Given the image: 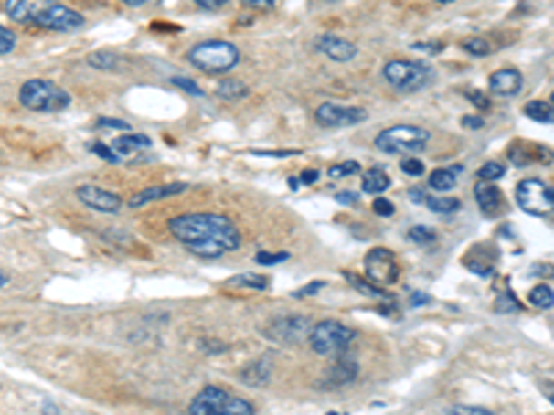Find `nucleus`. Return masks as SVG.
Segmentation results:
<instances>
[{
    "instance_id": "44",
    "label": "nucleus",
    "mask_w": 554,
    "mask_h": 415,
    "mask_svg": "<svg viewBox=\"0 0 554 415\" xmlns=\"http://www.w3.org/2000/svg\"><path fill=\"white\" fill-rule=\"evenodd\" d=\"M402 172L410 175V177H419V175H424V164L419 158H405L402 161Z\"/></svg>"
},
{
    "instance_id": "15",
    "label": "nucleus",
    "mask_w": 554,
    "mask_h": 415,
    "mask_svg": "<svg viewBox=\"0 0 554 415\" xmlns=\"http://www.w3.org/2000/svg\"><path fill=\"white\" fill-rule=\"evenodd\" d=\"M488 89L499 97H516L521 89H524V75L516 69V67H505V69H496L491 72L488 78Z\"/></svg>"
},
{
    "instance_id": "11",
    "label": "nucleus",
    "mask_w": 554,
    "mask_h": 415,
    "mask_svg": "<svg viewBox=\"0 0 554 415\" xmlns=\"http://www.w3.org/2000/svg\"><path fill=\"white\" fill-rule=\"evenodd\" d=\"M34 28L56 31V34H67V31H78V28H83V17H80L75 9L59 4V0H50V4L42 9V15L34 20Z\"/></svg>"
},
{
    "instance_id": "25",
    "label": "nucleus",
    "mask_w": 554,
    "mask_h": 415,
    "mask_svg": "<svg viewBox=\"0 0 554 415\" xmlns=\"http://www.w3.org/2000/svg\"><path fill=\"white\" fill-rule=\"evenodd\" d=\"M524 114L529 120L540 122V125H551V120H554V112H551V102L549 100H532V102H527Z\"/></svg>"
},
{
    "instance_id": "30",
    "label": "nucleus",
    "mask_w": 554,
    "mask_h": 415,
    "mask_svg": "<svg viewBox=\"0 0 554 415\" xmlns=\"http://www.w3.org/2000/svg\"><path fill=\"white\" fill-rule=\"evenodd\" d=\"M408 239H410L413 244L430 247V244H435V241H438V233H435L432 228H427V225H413V228L408 230Z\"/></svg>"
},
{
    "instance_id": "21",
    "label": "nucleus",
    "mask_w": 554,
    "mask_h": 415,
    "mask_svg": "<svg viewBox=\"0 0 554 415\" xmlns=\"http://www.w3.org/2000/svg\"><path fill=\"white\" fill-rule=\"evenodd\" d=\"M460 172H463V166H460V164H454V166H443V169H435V172L430 175V188H432V191H441V194L452 191V188L457 186Z\"/></svg>"
},
{
    "instance_id": "5",
    "label": "nucleus",
    "mask_w": 554,
    "mask_h": 415,
    "mask_svg": "<svg viewBox=\"0 0 554 415\" xmlns=\"http://www.w3.org/2000/svg\"><path fill=\"white\" fill-rule=\"evenodd\" d=\"M383 78H386V83L394 86L397 91H419V89H424V86L435 78V72H432L424 61L394 59V61H386Z\"/></svg>"
},
{
    "instance_id": "26",
    "label": "nucleus",
    "mask_w": 554,
    "mask_h": 415,
    "mask_svg": "<svg viewBox=\"0 0 554 415\" xmlns=\"http://www.w3.org/2000/svg\"><path fill=\"white\" fill-rule=\"evenodd\" d=\"M424 202H427V208L432 214H443V217H449V214H454V211H460V199L457 197H424Z\"/></svg>"
},
{
    "instance_id": "13",
    "label": "nucleus",
    "mask_w": 554,
    "mask_h": 415,
    "mask_svg": "<svg viewBox=\"0 0 554 415\" xmlns=\"http://www.w3.org/2000/svg\"><path fill=\"white\" fill-rule=\"evenodd\" d=\"M75 197L86 205V208H91V211H101V214H117L120 208H123V199L114 194V191H109V188H101V186H78L75 188Z\"/></svg>"
},
{
    "instance_id": "8",
    "label": "nucleus",
    "mask_w": 554,
    "mask_h": 415,
    "mask_svg": "<svg viewBox=\"0 0 554 415\" xmlns=\"http://www.w3.org/2000/svg\"><path fill=\"white\" fill-rule=\"evenodd\" d=\"M516 202L524 214L538 217V219H549L554 211V194L551 186L538 180V177H527L516 186Z\"/></svg>"
},
{
    "instance_id": "34",
    "label": "nucleus",
    "mask_w": 554,
    "mask_h": 415,
    "mask_svg": "<svg viewBox=\"0 0 554 415\" xmlns=\"http://www.w3.org/2000/svg\"><path fill=\"white\" fill-rule=\"evenodd\" d=\"M505 164H499V161H488L480 172H477V177L480 180H485V183H494V180H502L505 177Z\"/></svg>"
},
{
    "instance_id": "6",
    "label": "nucleus",
    "mask_w": 554,
    "mask_h": 415,
    "mask_svg": "<svg viewBox=\"0 0 554 415\" xmlns=\"http://www.w3.org/2000/svg\"><path fill=\"white\" fill-rule=\"evenodd\" d=\"M430 144V131L416 125H391L378 133L375 147L380 153L397 155V153H421Z\"/></svg>"
},
{
    "instance_id": "20",
    "label": "nucleus",
    "mask_w": 554,
    "mask_h": 415,
    "mask_svg": "<svg viewBox=\"0 0 554 415\" xmlns=\"http://www.w3.org/2000/svg\"><path fill=\"white\" fill-rule=\"evenodd\" d=\"M269 379H272V360L269 357H261L241 371V382L250 388H263V385H269Z\"/></svg>"
},
{
    "instance_id": "10",
    "label": "nucleus",
    "mask_w": 554,
    "mask_h": 415,
    "mask_svg": "<svg viewBox=\"0 0 554 415\" xmlns=\"http://www.w3.org/2000/svg\"><path fill=\"white\" fill-rule=\"evenodd\" d=\"M308 333H311V322L300 314L277 316L266 325V338L274 344H283V346H294V344L305 341Z\"/></svg>"
},
{
    "instance_id": "31",
    "label": "nucleus",
    "mask_w": 554,
    "mask_h": 415,
    "mask_svg": "<svg viewBox=\"0 0 554 415\" xmlns=\"http://www.w3.org/2000/svg\"><path fill=\"white\" fill-rule=\"evenodd\" d=\"M494 310H496V314H518V310H521V302L516 299V293H513V291H507V288H505V291L496 296Z\"/></svg>"
},
{
    "instance_id": "54",
    "label": "nucleus",
    "mask_w": 554,
    "mask_h": 415,
    "mask_svg": "<svg viewBox=\"0 0 554 415\" xmlns=\"http://www.w3.org/2000/svg\"><path fill=\"white\" fill-rule=\"evenodd\" d=\"M410 199L413 202H424V191L421 188H410Z\"/></svg>"
},
{
    "instance_id": "14",
    "label": "nucleus",
    "mask_w": 554,
    "mask_h": 415,
    "mask_svg": "<svg viewBox=\"0 0 554 415\" xmlns=\"http://www.w3.org/2000/svg\"><path fill=\"white\" fill-rule=\"evenodd\" d=\"M316 48H319L330 61H338V64H346V61H352V59L357 56V48H355L349 39L336 37V34H322V37L316 39Z\"/></svg>"
},
{
    "instance_id": "28",
    "label": "nucleus",
    "mask_w": 554,
    "mask_h": 415,
    "mask_svg": "<svg viewBox=\"0 0 554 415\" xmlns=\"http://www.w3.org/2000/svg\"><path fill=\"white\" fill-rule=\"evenodd\" d=\"M527 302H529L532 307L549 310V307L554 304V291H551V285H546V282L535 285V288H532V291L527 293Z\"/></svg>"
},
{
    "instance_id": "4",
    "label": "nucleus",
    "mask_w": 554,
    "mask_h": 415,
    "mask_svg": "<svg viewBox=\"0 0 554 415\" xmlns=\"http://www.w3.org/2000/svg\"><path fill=\"white\" fill-rule=\"evenodd\" d=\"M189 412L192 415H252L255 404L241 399V396H233L222 388L208 385L192 399Z\"/></svg>"
},
{
    "instance_id": "48",
    "label": "nucleus",
    "mask_w": 554,
    "mask_h": 415,
    "mask_svg": "<svg viewBox=\"0 0 554 415\" xmlns=\"http://www.w3.org/2000/svg\"><path fill=\"white\" fill-rule=\"evenodd\" d=\"M430 302H432V296H430V293L410 291V304H413V307H424V304H430Z\"/></svg>"
},
{
    "instance_id": "58",
    "label": "nucleus",
    "mask_w": 554,
    "mask_h": 415,
    "mask_svg": "<svg viewBox=\"0 0 554 415\" xmlns=\"http://www.w3.org/2000/svg\"><path fill=\"white\" fill-rule=\"evenodd\" d=\"M327 4H338V0H327Z\"/></svg>"
},
{
    "instance_id": "24",
    "label": "nucleus",
    "mask_w": 554,
    "mask_h": 415,
    "mask_svg": "<svg viewBox=\"0 0 554 415\" xmlns=\"http://www.w3.org/2000/svg\"><path fill=\"white\" fill-rule=\"evenodd\" d=\"M389 186H391V177H389V172L380 169V166L368 169V172L363 175V191H366V194H383V191H389Z\"/></svg>"
},
{
    "instance_id": "27",
    "label": "nucleus",
    "mask_w": 554,
    "mask_h": 415,
    "mask_svg": "<svg viewBox=\"0 0 554 415\" xmlns=\"http://www.w3.org/2000/svg\"><path fill=\"white\" fill-rule=\"evenodd\" d=\"M250 94L247 83L244 80H222L219 89H217V97L219 100H228V102H239Z\"/></svg>"
},
{
    "instance_id": "23",
    "label": "nucleus",
    "mask_w": 554,
    "mask_h": 415,
    "mask_svg": "<svg viewBox=\"0 0 554 415\" xmlns=\"http://www.w3.org/2000/svg\"><path fill=\"white\" fill-rule=\"evenodd\" d=\"M344 280H346V282H349V285H352L357 293H363V296H372V299H380V302L391 299L386 288L375 285L372 280H366V277H357V274H352V271H344Z\"/></svg>"
},
{
    "instance_id": "18",
    "label": "nucleus",
    "mask_w": 554,
    "mask_h": 415,
    "mask_svg": "<svg viewBox=\"0 0 554 415\" xmlns=\"http://www.w3.org/2000/svg\"><path fill=\"white\" fill-rule=\"evenodd\" d=\"M186 191V183H166V186H150V188H142L131 197V208H142V205H150V202H158V199H166V197H175V194H183Z\"/></svg>"
},
{
    "instance_id": "9",
    "label": "nucleus",
    "mask_w": 554,
    "mask_h": 415,
    "mask_svg": "<svg viewBox=\"0 0 554 415\" xmlns=\"http://www.w3.org/2000/svg\"><path fill=\"white\" fill-rule=\"evenodd\" d=\"M363 269H366V277L372 280L375 285H380V288H389V285L400 282V263H397V255L389 247L368 250L366 261H363Z\"/></svg>"
},
{
    "instance_id": "29",
    "label": "nucleus",
    "mask_w": 554,
    "mask_h": 415,
    "mask_svg": "<svg viewBox=\"0 0 554 415\" xmlns=\"http://www.w3.org/2000/svg\"><path fill=\"white\" fill-rule=\"evenodd\" d=\"M532 150H535V147H527V144H518V142H516V144L510 147V161L527 166V164H532V161H543V155L549 158L546 150H540V153H535V155H532Z\"/></svg>"
},
{
    "instance_id": "17",
    "label": "nucleus",
    "mask_w": 554,
    "mask_h": 415,
    "mask_svg": "<svg viewBox=\"0 0 554 415\" xmlns=\"http://www.w3.org/2000/svg\"><path fill=\"white\" fill-rule=\"evenodd\" d=\"M474 199H477L480 211H483L485 217H496V214H502V208H505V197H502L499 186L485 183V180L477 183V188H474Z\"/></svg>"
},
{
    "instance_id": "50",
    "label": "nucleus",
    "mask_w": 554,
    "mask_h": 415,
    "mask_svg": "<svg viewBox=\"0 0 554 415\" xmlns=\"http://www.w3.org/2000/svg\"><path fill=\"white\" fill-rule=\"evenodd\" d=\"M322 288H325V280H316V282H311V285L300 288L294 296H300V299H303V296H311V293H316V291H322Z\"/></svg>"
},
{
    "instance_id": "38",
    "label": "nucleus",
    "mask_w": 554,
    "mask_h": 415,
    "mask_svg": "<svg viewBox=\"0 0 554 415\" xmlns=\"http://www.w3.org/2000/svg\"><path fill=\"white\" fill-rule=\"evenodd\" d=\"M172 80V86H177V89H183V91H189L192 97H203L206 91L195 83V80H189V78H183V75H175V78H169Z\"/></svg>"
},
{
    "instance_id": "12",
    "label": "nucleus",
    "mask_w": 554,
    "mask_h": 415,
    "mask_svg": "<svg viewBox=\"0 0 554 415\" xmlns=\"http://www.w3.org/2000/svg\"><path fill=\"white\" fill-rule=\"evenodd\" d=\"M366 109H355V106H344V102L327 100L316 109V122L322 128H352L366 122Z\"/></svg>"
},
{
    "instance_id": "3",
    "label": "nucleus",
    "mask_w": 554,
    "mask_h": 415,
    "mask_svg": "<svg viewBox=\"0 0 554 415\" xmlns=\"http://www.w3.org/2000/svg\"><path fill=\"white\" fill-rule=\"evenodd\" d=\"M186 59H189L192 67H197L206 75H222V72H230L241 61V53H239V48L233 42L214 39V42L195 45Z\"/></svg>"
},
{
    "instance_id": "51",
    "label": "nucleus",
    "mask_w": 554,
    "mask_h": 415,
    "mask_svg": "<svg viewBox=\"0 0 554 415\" xmlns=\"http://www.w3.org/2000/svg\"><path fill=\"white\" fill-rule=\"evenodd\" d=\"M466 94H469V100H474V106H480V109H488V106H491L488 97L480 94V91H466Z\"/></svg>"
},
{
    "instance_id": "53",
    "label": "nucleus",
    "mask_w": 554,
    "mask_h": 415,
    "mask_svg": "<svg viewBox=\"0 0 554 415\" xmlns=\"http://www.w3.org/2000/svg\"><path fill=\"white\" fill-rule=\"evenodd\" d=\"M316 177H319V172H316V169H308V172H305V175L300 177V183H314Z\"/></svg>"
},
{
    "instance_id": "16",
    "label": "nucleus",
    "mask_w": 554,
    "mask_h": 415,
    "mask_svg": "<svg viewBox=\"0 0 554 415\" xmlns=\"http://www.w3.org/2000/svg\"><path fill=\"white\" fill-rule=\"evenodd\" d=\"M50 4V0H6V15L15 23L23 26H34V20L42 15V9Z\"/></svg>"
},
{
    "instance_id": "41",
    "label": "nucleus",
    "mask_w": 554,
    "mask_h": 415,
    "mask_svg": "<svg viewBox=\"0 0 554 415\" xmlns=\"http://www.w3.org/2000/svg\"><path fill=\"white\" fill-rule=\"evenodd\" d=\"M261 266H274V263H283V261H289V252H258V258H255Z\"/></svg>"
},
{
    "instance_id": "55",
    "label": "nucleus",
    "mask_w": 554,
    "mask_h": 415,
    "mask_svg": "<svg viewBox=\"0 0 554 415\" xmlns=\"http://www.w3.org/2000/svg\"><path fill=\"white\" fill-rule=\"evenodd\" d=\"M125 6H142V4H147V0H123Z\"/></svg>"
},
{
    "instance_id": "39",
    "label": "nucleus",
    "mask_w": 554,
    "mask_h": 415,
    "mask_svg": "<svg viewBox=\"0 0 554 415\" xmlns=\"http://www.w3.org/2000/svg\"><path fill=\"white\" fill-rule=\"evenodd\" d=\"M357 169H360L357 161H344V164L330 166V177H349V175H355Z\"/></svg>"
},
{
    "instance_id": "35",
    "label": "nucleus",
    "mask_w": 554,
    "mask_h": 415,
    "mask_svg": "<svg viewBox=\"0 0 554 415\" xmlns=\"http://www.w3.org/2000/svg\"><path fill=\"white\" fill-rule=\"evenodd\" d=\"M463 50L472 53V56H488L494 48H491V42H488L485 37H472V39L463 42Z\"/></svg>"
},
{
    "instance_id": "2",
    "label": "nucleus",
    "mask_w": 554,
    "mask_h": 415,
    "mask_svg": "<svg viewBox=\"0 0 554 415\" xmlns=\"http://www.w3.org/2000/svg\"><path fill=\"white\" fill-rule=\"evenodd\" d=\"M20 102L28 109V112H37V114H56V112H64L69 109L72 97L56 86L53 80H45V78H31L20 86Z\"/></svg>"
},
{
    "instance_id": "1",
    "label": "nucleus",
    "mask_w": 554,
    "mask_h": 415,
    "mask_svg": "<svg viewBox=\"0 0 554 415\" xmlns=\"http://www.w3.org/2000/svg\"><path fill=\"white\" fill-rule=\"evenodd\" d=\"M169 233L192 255L206 258V261H217L225 252H233L241 247V233L233 225V219L225 214H211V211L180 214V217L169 219Z\"/></svg>"
},
{
    "instance_id": "40",
    "label": "nucleus",
    "mask_w": 554,
    "mask_h": 415,
    "mask_svg": "<svg viewBox=\"0 0 554 415\" xmlns=\"http://www.w3.org/2000/svg\"><path fill=\"white\" fill-rule=\"evenodd\" d=\"M372 211H375L378 217H386V219H389V217H394V202L378 194V199L372 202Z\"/></svg>"
},
{
    "instance_id": "57",
    "label": "nucleus",
    "mask_w": 554,
    "mask_h": 415,
    "mask_svg": "<svg viewBox=\"0 0 554 415\" xmlns=\"http://www.w3.org/2000/svg\"><path fill=\"white\" fill-rule=\"evenodd\" d=\"M438 4H449V0H438Z\"/></svg>"
},
{
    "instance_id": "46",
    "label": "nucleus",
    "mask_w": 554,
    "mask_h": 415,
    "mask_svg": "<svg viewBox=\"0 0 554 415\" xmlns=\"http://www.w3.org/2000/svg\"><path fill=\"white\" fill-rule=\"evenodd\" d=\"M98 125H101V128H112V131H123V133L131 131V125H128L125 120H112V117H101Z\"/></svg>"
},
{
    "instance_id": "52",
    "label": "nucleus",
    "mask_w": 554,
    "mask_h": 415,
    "mask_svg": "<svg viewBox=\"0 0 554 415\" xmlns=\"http://www.w3.org/2000/svg\"><path fill=\"white\" fill-rule=\"evenodd\" d=\"M336 199H338L341 205H355V202H357V197H355V194H349V191H338V194H336Z\"/></svg>"
},
{
    "instance_id": "33",
    "label": "nucleus",
    "mask_w": 554,
    "mask_h": 415,
    "mask_svg": "<svg viewBox=\"0 0 554 415\" xmlns=\"http://www.w3.org/2000/svg\"><path fill=\"white\" fill-rule=\"evenodd\" d=\"M89 64L95 69H117L120 67V59L109 50H98V53H89Z\"/></svg>"
},
{
    "instance_id": "47",
    "label": "nucleus",
    "mask_w": 554,
    "mask_h": 415,
    "mask_svg": "<svg viewBox=\"0 0 554 415\" xmlns=\"http://www.w3.org/2000/svg\"><path fill=\"white\" fill-rule=\"evenodd\" d=\"M195 4H197L200 9H206V12H217V9L228 6L230 0H195Z\"/></svg>"
},
{
    "instance_id": "32",
    "label": "nucleus",
    "mask_w": 554,
    "mask_h": 415,
    "mask_svg": "<svg viewBox=\"0 0 554 415\" xmlns=\"http://www.w3.org/2000/svg\"><path fill=\"white\" fill-rule=\"evenodd\" d=\"M230 285H241V288L266 291V288H269V277H263V274H236V277L230 280Z\"/></svg>"
},
{
    "instance_id": "22",
    "label": "nucleus",
    "mask_w": 554,
    "mask_h": 415,
    "mask_svg": "<svg viewBox=\"0 0 554 415\" xmlns=\"http://www.w3.org/2000/svg\"><path fill=\"white\" fill-rule=\"evenodd\" d=\"M112 147H114L120 155H128V153H142V150L153 147V139L144 136V133H131V131H125Z\"/></svg>"
},
{
    "instance_id": "45",
    "label": "nucleus",
    "mask_w": 554,
    "mask_h": 415,
    "mask_svg": "<svg viewBox=\"0 0 554 415\" xmlns=\"http://www.w3.org/2000/svg\"><path fill=\"white\" fill-rule=\"evenodd\" d=\"M449 412H463V415H491L488 407H472V404H457Z\"/></svg>"
},
{
    "instance_id": "49",
    "label": "nucleus",
    "mask_w": 554,
    "mask_h": 415,
    "mask_svg": "<svg viewBox=\"0 0 554 415\" xmlns=\"http://www.w3.org/2000/svg\"><path fill=\"white\" fill-rule=\"evenodd\" d=\"M460 122H463V128H466V131H483V128H485L483 117H463Z\"/></svg>"
},
{
    "instance_id": "43",
    "label": "nucleus",
    "mask_w": 554,
    "mask_h": 415,
    "mask_svg": "<svg viewBox=\"0 0 554 415\" xmlns=\"http://www.w3.org/2000/svg\"><path fill=\"white\" fill-rule=\"evenodd\" d=\"M416 53H427V56H438L441 50H443V42H416V45H410Z\"/></svg>"
},
{
    "instance_id": "37",
    "label": "nucleus",
    "mask_w": 554,
    "mask_h": 415,
    "mask_svg": "<svg viewBox=\"0 0 554 415\" xmlns=\"http://www.w3.org/2000/svg\"><path fill=\"white\" fill-rule=\"evenodd\" d=\"M17 48V37L4 26V23H0V56H6V53H12Z\"/></svg>"
},
{
    "instance_id": "56",
    "label": "nucleus",
    "mask_w": 554,
    "mask_h": 415,
    "mask_svg": "<svg viewBox=\"0 0 554 415\" xmlns=\"http://www.w3.org/2000/svg\"><path fill=\"white\" fill-rule=\"evenodd\" d=\"M4 285H6V277H4V274H0V288H4Z\"/></svg>"
},
{
    "instance_id": "7",
    "label": "nucleus",
    "mask_w": 554,
    "mask_h": 415,
    "mask_svg": "<svg viewBox=\"0 0 554 415\" xmlns=\"http://www.w3.org/2000/svg\"><path fill=\"white\" fill-rule=\"evenodd\" d=\"M355 330L341 325V322H319L311 327L308 333V341H311V349L314 355H322V357H333V355H341L352 341H355Z\"/></svg>"
},
{
    "instance_id": "36",
    "label": "nucleus",
    "mask_w": 554,
    "mask_h": 415,
    "mask_svg": "<svg viewBox=\"0 0 554 415\" xmlns=\"http://www.w3.org/2000/svg\"><path fill=\"white\" fill-rule=\"evenodd\" d=\"M91 153H95L98 158H103V161H109V164H120V161H123V155H120L114 147L103 144V142H95V144H91Z\"/></svg>"
},
{
    "instance_id": "42",
    "label": "nucleus",
    "mask_w": 554,
    "mask_h": 415,
    "mask_svg": "<svg viewBox=\"0 0 554 415\" xmlns=\"http://www.w3.org/2000/svg\"><path fill=\"white\" fill-rule=\"evenodd\" d=\"M241 4L247 6V9H255V12H272L281 0H241Z\"/></svg>"
},
{
    "instance_id": "19",
    "label": "nucleus",
    "mask_w": 554,
    "mask_h": 415,
    "mask_svg": "<svg viewBox=\"0 0 554 415\" xmlns=\"http://www.w3.org/2000/svg\"><path fill=\"white\" fill-rule=\"evenodd\" d=\"M355 377H357V363H355L352 357H341V360H336V363L327 368V379H325V385H330V388H341V385H349Z\"/></svg>"
}]
</instances>
